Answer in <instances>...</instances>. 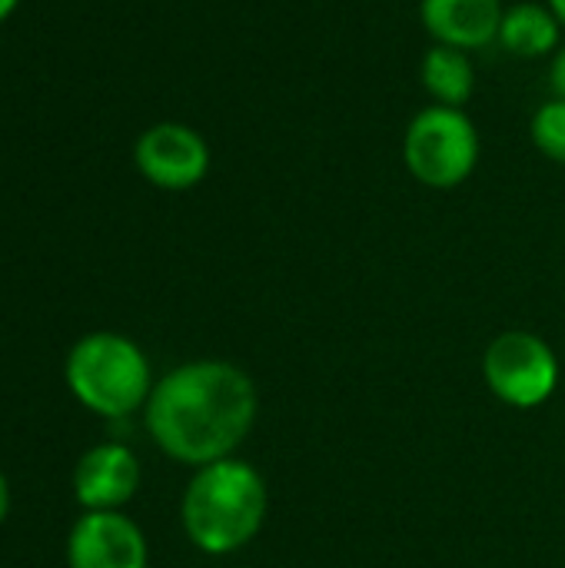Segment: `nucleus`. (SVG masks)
<instances>
[{"instance_id": "20e7f679", "label": "nucleus", "mask_w": 565, "mask_h": 568, "mask_svg": "<svg viewBox=\"0 0 565 568\" xmlns=\"http://www.w3.org/2000/svg\"><path fill=\"white\" fill-rule=\"evenodd\" d=\"M403 163L423 186L453 190L480 163V133L460 106L430 103L403 133Z\"/></svg>"}, {"instance_id": "6e6552de", "label": "nucleus", "mask_w": 565, "mask_h": 568, "mask_svg": "<svg viewBox=\"0 0 565 568\" xmlns=\"http://www.w3.org/2000/svg\"><path fill=\"white\" fill-rule=\"evenodd\" d=\"M140 486V463L137 456L120 443L93 446L73 473V493L77 503L90 513H117L123 503L133 499Z\"/></svg>"}, {"instance_id": "f03ea898", "label": "nucleus", "mask_w": 565, "mask_h": 568, "mask_svg": "<svg viewBox=\"0 0 565 568\" xmlns=\"http://www.w3.org/2000/svg\"><path fill=\"white\" fill-rule=\"evenodd\" d=\"M266 513V479L236 456L200 466L183 496V529L206 556H233L250 546L260 536Z\"/></svg>"}, {"instance_id": "ddd939ff", "label": "nucleus", "mask_w": 565, "mask_h": 568, "mask_svg": "<svg viewBox=\"0 0 565 568\" xmlns=\"http://www.w3.org/2000/svg\"><path fill=\"white\" fill-rule=\"evenodd\" d=\"M549 87H553V97L565 100V47L553 53V67H549Z\"/></svg>"}, {"instance_id": "9b49d317", "label": "nucleus", "mask_w": 565, "mask_h": 568, "mask_svg": "<svg viewBox=\"0 0 565 568\" xmlns=\"http://www.w3.org/2000/svg\"><path fill=\"white\" fill-rule=\"evenodd\" d=\"M420 77L426 93L440 103V106H460L473 100L476 93V67L470 60L466 50L456 47H443L433 43L420 63Z\"/></svg>"}, {"instance_id": "2eb2a0df", "label": "nucleus", "mask_w": 565, "mask_h": 568, "mask_svg": "<svg viewBox=\"0 0 565 568\" xmlns=\"http://www.w3.org/2000/svg\"><path fill=\"white\" fill-rule=\"evenodd\" d=\"M17 3H20V0H0V23L17 10Z\"/></svg>"}, {"instance_id": "39448f33", "label": "nucleus", "mask_w": 565, "mask_h": 568, "mask_svg": "<svg viewBox=\"0 0 565 568\" xmlns=\"http://www.w3.org/2000/svg\"><path fill=\"white\" fill-rule=\"evenodd\" d=\"M483 376L496 399L513 409H536L543 406L559 386V359L546 339L526 329L500 333L486 356Z\"/></svg>"}, {"instance_id": "9d476101", "label": "nucleus", "mask_w": 565, "mask_h": 568, "mask_svg": "<svg viewBox=\"0 0 565 568\" xmlns=\"http://www.w3.org/2000/svg\"><path fill=\"white\" fill-rule=\"evenodd\" d=\"M563 23L549 3H513L503 13L500 43L516 57H549L559 50Z\"/></svg>"}, {"instance_id": "1a4fd4ad", "label": "nucleus", "mask_w": 565, "mask_h": 568, "mask_svg": "<svg viewBox=\"0 0 565 568\" xmlns=\"http://www.w3.org/2000/svg\"><path fill=\"white\" fill-rule=\"evenodd\" d=\"M506 7L500 0H423L420 20L426 33L456 50H480L500 40Z\"/></svg>"}, {"instance_id": "423d86ee", "label": "nucleus", "mask_w": 565, "mask_h": 568, "mask_svg": "<svg viewBox=\"0 0 565 568\" xmlns=\"http://www.w3.org/2000/svg\"><path fill=\"white\" fill-rule=\"evenodd\" d=\"M133 163L160 190H193L210 173V146L193 126L163 120L140 133Z\"/></svg>"}, {"instance_id": "f8f14e48", "label": "nucleus", "mask_w": 565, "mask_h": 568, "mask_svg": "<svg viewBox=\"0 0 565 568\" xmlns=\"http://www.w3.org/2000/svg\"><path fill=\"white\" fill-rule=\"evenodd\" d=\"M533 143L556 163H565V100L553 97L549 103H543L533 116Z\"/></svg>"}, {"instance_id": "f257e3e1", "label": "nucleus", "mask_w": 565, "mask_h": 568, "mask_svg": "<svg viewBox=\"0 0 565 568\" xmlns=\"http://www.w3.org/2000/svg\"><path fill=\"white\" fill-rule=\"evenodd\" d=\"M253 379L223 359H200L153 383L147 399V429L176 463L210 466L230 459L256 423Z\"/></svg>"}, {"instance_id": "dca6fc26", "label": "nucleus", "mask_w": 565, "mask_h": 568, "mask_svg": "<svg viewBox=\"0 0 565 568\" xmlns=\"http://www.w3.org/2000/svg\"><path fill=\"white\" fill-rule=\"evenodd\" d=\"M549 7H553V13L559 17V23L565 27V0H549Z\"/></svg>"}, {"instance_id": "0eeeda50", "label": "nucleus", "mask_w": 565, "mask_h": 568, "mask_svg": "<svg viewBox=\"0 0 565 568\" xmlns=\"http://www.w3.org/2000/svg\"><path fill=\"white\" fill-rule=\"evenodd\" d=\"M70 568H147V539L120 513H87L67 542Z\"/></svg>"}, {"instance_id": "7ed1b4c3", "label": "nucleus", "mask_w": 565, "mask_h": 568, "mask_svg": "<svg viewBox=\"0 0 565 568\" xmlns=\"http://www.w3.org/2000/svg\"><path fill=\"white\" fill-rule=\"evenodd\" d=\"M67 383L87 409L107 419L130 416L153 393L147 356L117 333L83 336L67 356Z\"/></svg>"}, {"instance_id": "4468645a", "label": "nucleus", "mask_w": 565, "mask_h": 568, "mask_svg": "<svg viewBox=\"0 0 565 568\" xmlns=\"http://www.w3.org/2000/svg\"><path fill=\"white\" fill-rule=\"evenodd\" d=\"M7 509H10V489H7V479H3V473H0V523H3V516H7Z\"/></svg>"}]
</instances>
